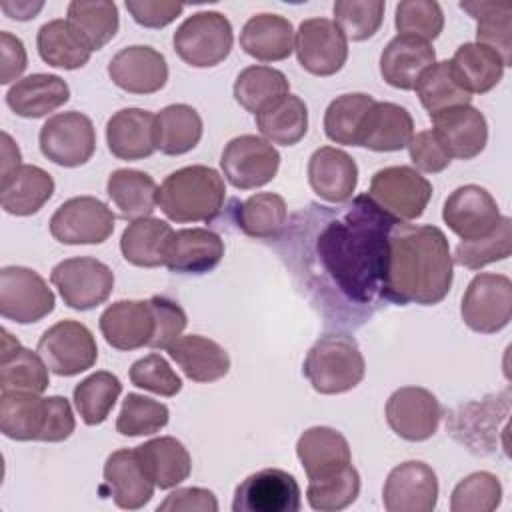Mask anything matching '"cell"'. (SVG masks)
Masks as SVG:
<instances>
[{"mask_svg":"<svg viewBox=\"0 0 512 512\" xmlns=\"http://www.w3.org/2000/svg\"><path fill=\"white\" fill-rule=\"evenodd\" d=\"M310 232L304 234L306 276L314 288L330 290L336 302L350 306L374 304L386 256V240L392 224L366 194L354 198L340 210L310 206L304 214Z\"/></svg>","mask_w":512,"mask_h":512,"instance_id":"1","label":"cell"},{"mask_svg":"<svg viewBox=\"0 0 512 512\" xmlns=\"http://www.w3.org/2000/svg\"><path fill=\"white\" fill-rule=\"evenodd\" d=\"M452 278L450 244L438 226L392 224L386 240L380 298L400 306H434L448 296Z\"/></svg>","mask_w":512,"mask_h":512,"instance_id":"2","label":"cell"},{"mask_svg":"<svg viewBox=\"0 0 512 512\" xmlns=\"http://www.w3.org/2000/svg\"><path fill=\"white\" fill-rule=\"evenodd\" d=\"M74 428V412L64 396L0 392V432L10 440L64 442Z\"/></svg>","mask_w":512,"mask_h":512,"instance_id":"3","label":"cell"},{"mask_svg":"<svg viewBox=\"0 0 512 512\" xmlns=\"http://www.w3.org/2000/svg\"><path fill=\"white\" fill-rule=\"evenodd\" d=\"M226 200L224 178L210 166L192 164L170 172L158 188V206L172 222H210Z\"/></svg>","mask_w":512,"mask_h":512,"instance_id":"4","label":"cell"},{"mask_svg":"<svg viewBox=\"0 0 512 512\" xmlns=\"http://www.w3.org/2000/svg\"><path fill=\"white\" fill-rule=\"evenodd\" d=\"M302 374L318 394H344L362 382L366 362L352 336L326 334L308 350Z\"/></svg>","mask_w":512,"mask_h":512,"instance_id":"5","label":"cell"},{"mask_svg":"<svg viewBox=\"0 0 512 512\" xmlns=\"http://www.w3.org/2000/svg\"><path fill=\"white\" fill-rule=\"evenodd\" d=\"M174 52L188 66L212 68L224 62L234 44L230 20L214 10L188 16L174 32Z\"/></svg>","mask_w":512,"mask_h":512,"instance_id":"6","label":"cell"},{"mask_svg":"<svg viewBox=\"0 0 512 512\" xmlns=\"http://www.w3.org/2000/svg\"><path fill=\"white\" fill-rule=\"evenodd\" d=\"M396 222L420 218L432 198V184L412 166H386L374 172L366 194Z\"/></svg>","mask_w":512,"mask_h":512,"instance_id":"7","label":"cell"},{"mask_svg":"<svg viewBox=\"0 0 512 512\" xmlns=\"http://www.w3.org/2000/svg\"><path fill=\"white\" fill-rule=\"evenodd\" d=\"M50 282L66 306L84 312L110 298L114 272L96 258L76 256L58 262L50 272Z\"/></svg>","mask_w":512,"mask_h":512,"instance_id":"8","label":"cell"},{"mask_svg":"<svg viewBox=\"0 0 512 512\" xmlns=\"http://www.w3.org/2000/svg\"><path fill=\"white\" fill-rule=\"evenodd\" d=\"M464 324L480 334H496L512 318V280L504 274H476L460 302Z\"/></svg>","mask_w":512,"mask_h":512,"instance_id":"9","label":"cell"},{"mask_svg":"<svg viewBox=\"0 0 512 512\" xmlns=\"http://www.w3.org/2000/svg\"><path fill=\"white\" fill-rule=\"evenodd\" d=\"M510 414V392L490 394L482 400L462 404L448 416L446 428L454 440L474 454H492L498 444V426Z\"/></svg>","mask_w":512,"mask_h":512,"instance_id":"10","label":"cell"},{"mask_svg":"<svg viewBox=\"0 0 512 512\" xmlns=\"http://www.w3.org/2000/svg\"><path fill=\"white\" fill-rule=\"evenodd\" d=\"M36 350L56 376H76L90 370L98 360L94 334L76 320H60L46 328Z\"/></svg>","mask_w":512,"mask_h":512,"instance_id":"11","label":"cell"},{"mask_svg":"<svg viewBox=\"0 0 512 512\" xmlns=\"http://www.w3.org/2000/svg\"><path fill=\"white\" fill-rule=\"evenodd\" d=\"M114 212L94 196H74L62 202L48 226L54 240L68 246L102 244L114 232Z\"/></svg>","mask_w":512,"mask_h":512,"instance_id":"12","label":"cell"},{"mask_svg":"<svg viewBox=\"0 0 512 512\" xmlns=\"http://www.w3.org/2000/svg\"><path fill=\"white\" fill-rule=\"evenodd\" d=\"M38 144L50 162L64 168L82 166L96 150L94 124L82 112H58L42 124Z\"/></svg>","mask_w":512,"mask_h":512,"instance_id":"13","label":"cell"},{"mask_svg":"<svg viewBox=\"0 0 512 512\" xmlns=\"http://www.w3.org/2000/svg\"><path fill=\"white\" fill-rule=\"evenodd\" d=\"M56 298L48 282L32 268L4 266L0 270V314L16 324H32L54 310Z\"/></svg>","mask_w":512,"mask_h":512,"instance_id":"14","label":"cell"},{"mask_svg":"<svg viewBox=\"0 0 512 512\" xmlns=\"http://www.w3.org/2000/svg\"><path fill=\"white\" fill-rule=\"evenodd\" d=\"M220 168L234 188L252 190L268 184L276 176L280 154L268 140L256 134H242L224 146Z\"/></svg>","mask_w":512,"mask_h":512,"instance_id":"15","label":"cell"},{"mask_svg":"<svg viewBox=\"0 0 512 512\" xmlns=\"http://www.w3.org/2000/svg\"><path fill=\"white\" fill-rule=\"evenodd\" d=\"M384 414L396 436L408 442H424L436 434L442 406L428 388L402 386L386 400Z\"/></svg>","mask_w":512,"mask_h":512,"instance_id":"16","label":"cell"},{"mask_svg":"<svg viewBox=\"0 0 512 512\" xmlns=\"http://www.w3.org/2000/svg\"><path fill=\"white\" fill-rule=\"evenodd\" d=\"M294 52L306 72L332 76L348 60V40L334 20L308 18L296 30Z\"/></svg>","mask_w":512,"mask_h":512,"instance_id":"17","label":"cell"},{"mask_svg":"<svg viewBox=\"0 0 512 512\" xmlns=\"http://www.w3.org/2000/svg\"><path fill=\"white\" fill-rule=\"evenodd\" d=\"M302 492L296 478L280 468H264L246 476L234 490V512H298Z\"/></svg>","mask_w":512,"mask_h":512,"instance_id":"18","label":"cell"},{"mask_svg":"<svg viewBox=\"0 0 512 512\" xmlns=\"http://www.w3.org/2000/svg\"><path fill=\"white\" fill-rule=\"evenodd\" d=\"M388 512H432L438 502V478L422 460H406L390 470L382 488Z\"/></svg>","mask_w":512,"mask_h":512,"instance_id":"19","label":"cell"},{"mask_svg":"<svg viewBox=\"0 0 512 512\" xmlns=\"http://www.w3.org/2000/svg\"><path fill=\"white\" fill-rule=\"evenodd\" d=\"M500 216L494 196L478 184L458 186L442 208L446 226L464 242L490 234L498 226Z\"/></svg>","mask_w":512,"mask_h":512,"instance_id":"20","label":"cell"},{"mask_svg":"<svg viewBox=\"0 0 512 512\" xmlns=\"http://www.w3.org/2000/svg\"><path fill=\"white\" fill-rule=\"evenodd\" d=\"M108 346L116 350L150 348L156 332L154 310L148 300H118L110 304L98 320Z\"/></svg>","mask_w":512,"mask_h":512,"instance_id":"21","label":"cell"},{"mask_svg":"<svg viewBox=\"0 0 512 512\" xmlns=\"http://www.w3.org/2000/svg\"><path fill=\"white\" fill-rule=\"evenodd\" d=\"M110 80L130 94H154L168 82V64L152 46H126L108 62Z\"/></svg>","mask_w":512,"mask_h":512,"instance_id":"22","label":"cell"},{"mask_svg":"<svg viewBox=\"0 0 512 512\" xmlns=\"http://www.w3.org/2000/svg\"><path fill=\"white\" fill-rule=\"evenodd\" d=\"M156 484L144 470L136 448L112 452L104 464V484L108 496L122 510H138L150 502Z\"/></svg>","mask_w":512,"mask_h":512,"instance_id":"23","label":"cell"},{"mask_svg":"<svg viewBox=\"0 0 512 512\" xmlns=\"http://www.w3.org/2000/svg\"><path fill=\"white\" fill-rule=\"evenodd\" d=\"M430 120L450 158L472 160L488 144V122L472 104L438 112Z\"/></svg>","mask_w":512,"mask_h":512,"instance_id":"24","label":"cell"},{"mask_svg":"<svg viewBox=\"0 0 512 512\" xmlns=\"http://www.w3.org/2000/svg\"><path fill=\"white\" fill-rule=\"evenodd\" d=\"M308 182L316 196L332 204H344L358 186L354 158L334 146H322L308 160Z\"/></svg>","mask_w":512,"mask_h":512,"instance_id":"25","label":"cell"},{"mask_svg":"<svg viewBox=\"0 0 512 512\" xmlns=\"http://www.w3.org/2000/svg\"><path fill=\"white\" fill-rule=\"evenodd\" d=\"M224 258V240L208 228H182L170 238L166 268L174 274H206Z\"/></svg>","mask_w":512,"mask_h":512,"instance_id":"26","label":"cell"},{"mask_svg":"<svg viewBox=\"0 0 512 512\" xmlns=\"http://www.w3.org/2000/svg\"><path fill=\"white\" fill-rule=\"evenodd\" d=\"M296 456L308 480L332 476L352 464L348 440L342 432L330 426H312L304 430L296 442Z\"/></svg>","mask_w":512,"mask_h":512,"instance_id":"27","label":"cell"},{"mask_svg":"<svg viewBox=\"0 0 512 512\" xmlns=\"http://www.w3.org/2000/svg\"><path fill=\"white\" fill-rule=\"evenodd\" d=\"M436 62L430 42L398 34L380 54V76L398 90H414L418 78Z\"/></svg>","mask_w":512,"mask_h":512,"instance_id":"28","label":"cell"},{"mask_svg":"<svg viewBox=\"0 0 512 512\" xmlns=\"http://www.w3.org/2000/svg\"><path fill=\"white\" fill-rule=\"evenodd\" d=\"M0 392H34L42 394L48 384V366L44 358L24 348L6 328L0 330Z\"/></svg>","mask_w":512,"mask_h":512,"instance_id":"29","label":"cell"},{"mask_svg":"<svg viewBox=\"0 0 512 512\" xmlns=\"http://www.w3.org/2000/svg\"><path fill=\"white\" fill-rule=\"evenodd\" d=\"M154 116L142 108H122L106 122V144L120 160H142L156 152Z\"/></svg>","mask_w":512,"mask_h":512,"instance_id":"30","label":"cell"},{"mask_svg":"<svg viewBox=\"0 0 512 512\" xmlns=\"http://www.w3.org/2000/svg\"><path fill=\"white\" fill-rule=\"evenodd\" d=\"M414 136L410 112L394 102H374L364 116L358 146L374 152H396L408 146Z\"/></svg>","mask_w":512,"mask_h":512,"instance_id":"31","label":"cell"},{"mask_svg":"<svg viewBox=\"0 0 512 512\" xmlns=\"http://www.w3.org/2000/svg\"><path fill=\"white\" fill-rule=\"evenodd\" d=\"M70 100V86L58 74H30L6 92L8 108L22 118H44Z\"/></svg>","mask_w":512,"mask_h":512,"instance_id":"32","label":"cell"},{"mask_svg":"<svg viewBox=\"0 0 512 512\" xmlns=\"http://www.w3.org/2000/svg\"><path fill=\"white\" fill-rule=\"evenodd\" d=\"M54 194V178L40 166L22 164L0 178V206L12 216H32Z\"/></svg>","mask_w":512,"mask_h":512,"instance_id":"33","label":"cell"},{"mask_svg":"<svg viewBox=\"0 0 512 512\" xmlns=\"http://www.w3.org/2000/svg\"><path fill=\"white\" fill-rule=\"evenodd\" d=\"M294 26L280 14H254L246 20L240 32V48L260 60L278 62L286 60L294 52Z\"/></svg>","mask_w":512,"mask_h":512,"instance_id":"34","label":"cell"},{"mask_svg":"<svg viewBox=\"0 0 512 512\" xmlns=\"http://www.w3.org/2000/svg\"><path fill=\"white\" fill-rule=\"evenodd\" d=\"M166 350L192 382H216L230 370L228 352L216 340L200 334L180 336Z\"/></svg>","mask_w":512,"mask_h":512,"instance_id":"35","label":"cell"},{"mask_svg":"<svg viewBox=\"0 0 512 512\" xmlns=\"http://www.w3.org/2000/svg\"><path fill=\"white\" fill-rule=\"evenodd\" d=\"M174 230L168 222L146 216L132 220L120 238V250L126 262L140 268H158L166 264V250Z\"/></svg>","mask_w":512,"mask_h":512,"instance_id":"36","label":"cell"},{"mask_svg":"<svg viewBox=\"0 0 512 512\" xmlns=\"http://www.w3.org/2000/svg\"><path fill=\"white\" fill-rule=\"evenodd\" d=\"M136 452L150 480L160 490L176 488L192 472V458L186 446L174 436L152 438L136 446Z\"/></svg>","mask_w":512,"mask_h":512,"instance_id":"37","label":"cell"},{"mask_svg":"<svg viewBox=\"0 0 512 512\" xmlns=\"http://www.w3.org/2000/svg\"><path fill=\"white\" fill-rule=\"evenodd\" d=\"M450 68L456 82L468 94H484L502 80L506 66L492 48L478 42H464L456 48Z\"/></svg>","mask_w":512,"mask_h":512,"instance_id":"38","label":"cell"},{"mask_svg":"<svg viewBox=\"0 0 512 512\" xmlns=\"http://www.w3.org/2000/svg\"><path fill=\"white\" fill-rule=\"evenodd\" d=\"M476 20V42L492 48L504 62L512 64V2L470 0L458 4Z\"/></svg>","mask_w":512,"mask_h":512,"instance_id":"39","label":"cell"},{"mask_svg":"<svg viewBox=\"0 0 512 512\" xmlns=\"http://www.w3.org/2000/svg\"><path fill=\"white\" fill-rule=\"evenodd\" d=\"M256 128L270 144L294 146L308 132V106L288 92L256 114Z\"/></svg>","mask_w":512,"mask_h":512,"instance_id":"40","label":"cell"},{"mask_svg":"<svg viewBox=\"0 0 512 512\" xmlns=\"http://www.w3.org/2000/svg\"><path fill=\"white\" fill-rule=\"evenodd\" d=\"M106 194L126 220L146 218L154 212L158 186L154 178L142 170L118 168L108 176Z\"/></svg>","mask_w":512,"mask_h":512,"instance_id":"41","label":"cell"},{"mask_svg":"<svg viewBox=\"0 0 512 512\" xmlns=\"http://www.w3.org/2000/svg\"><path fill=\"white\" fill-rule=\"evenodd\" d=\"M202 132V118L188 104H170L154 116L156 150L166 156H180L194 150Z\"/></svg>","mask_w":512,"mask_h":512,"instance_id":"42","label":"cell"},{"mask_svg":"<svg viewBox=\"0 0 512 512\" xmlns=\"http://www.w3.org/2000/svg\"><path fill=\"white\" fill-rule=\"evenodd\" d=\"M36 48L46 64L64 70L82 68L84 64H88L92 54L84 38L64 18H56L40 26L36 36Z\"/></svg>","mask_w":512,"mask_h":512,"instance_id":"43","label":"cell"},{"mask_svg":"<svg viewBox=\"0 0 512 512\" xmlns=\"http://www.w3.org/2000/svg\"><path fill=\"white\" fill-rule=\"evenodd\" d=\"M286 220V200L274 192L252 194L236 208V224L250 238H278V234L286 226Z\"/></svg>","mask_w":512,"mask_h":512,"instance_id":"44","label":"cell"},{"mask_svg":"<svg viewBox=\"0 0 512 512\" xmlns=\"http://www.w3.org/2000/svg\"><path fill=\"white\" fill-rule=\"evenodd\" d=\"M234 100L254 116L266 108L270 102L276 98L284 96L290 92V82L284 76V72L272 68V66H262L254 64L244 68L232 86Z\"/></svg>","mask_w":512,"mask_h":512,"instance_id":"45","label":"cell"},{"mask_svg":"<svg viewBox=\"0 0 512 512\" xmlns=\"http://www.w3.org/2000/svg\"><path fill=\"white\" fill-rule=\"evenodd\" d=\"M66 20L84 38L92 52L104 48L120 28L118 6L108 0H74L68 4Z\"/></svg>","mask_w":512,"mask_h":512,"instance_id":"46","label":"cell"},{"mask_svg":"<svg viewBox=\"0 0 512 512\" xmlns=\"http://www.w3.org/2000/svg\"><path fill=\"white\" fill-rule=\"evenodd\" d=\"M414 90L428 116H434L456 106H468L472 102V94H468L456 82L450 68V60L434 62L428 70H424Z\"/></svg>","mask_w":512,"mask_h":512,"instance_id":"47","label":"cell"},{"mask_svg":"<svg viewBox=\"0 0 512 512\" xmlns=\"http://www.w3.org/2000/svg\"><path fill=\"white\" fill-rule=\"evenodd\" d=\"M120 394L118 376L98 370L74 386V406L86 426H98L110 416Z\"/></svg>","mask_w":512,"mask_h":512,"instance_id":"48","label":"cell"},{"mask_svg":"<svg viewBox=\"0 0 512 512\" xmlns=\"http://www.w3.org/2000/svg\"><path fill=\"white\" fill-rule=\"evenodd\" d=\"M376 100L364 92H350L334 98L324 114L328 140L344 146H358V134L366 112Z\"/></svg>","mask_w":512,"mask_h":512,"instance_id":"49","label":"cell"},{"mask_svg":"<svg viewBox=\"0 0 512 512\" xmlns=\"http://www.w3.org/2000/svg\"><path fill=\"white\" fill-rule=\"evenodd\" d=\"M512 254V220L508 216H500L498 226L476 240H460L452 262L460 264L468 270H480L492 262L506 260Z\"/></svg>","mask_w":512,"mask_h":512,"instance_id":"50","label":"cell"},{"mask_svg":"<svg viewBox=\"0 0 512 512\" xmlns=\"http://www.w3.org/2000/svg\"><path fill=\"white\" fill-rule=\"evenodd\" d=\"M360 494V474L348 464L340 472L310 480L306 488V500L312 510L318 512H338L348 508Z\"/></svg>","mask_w":512,"mask_h":512,"instance_id":"51","label":"cell"},{"mask_svg":"<svg viewBox=\"0 0 512 512\" xmlns=\"http://www.w3.org/2000/svg\"><path fill=\"white\" fill-rule=\"evenodd\" d=\"M170 420L166 404L148 396L130 392L116 418V432L122 436H150L160 432Z\"/></svg>","mask_w":512,"mask_h":512,"instance_id":"52","label":"cell"},{"mask_svg":"<svg viewBox=\"0 0 512 512\" xmlns=\"http://www.w3.org/2000/svg\"><path fill=\"white\" fill-rule=\"evenodd\" d=\"M502 502V484L492 472H472L462 478L450 496L452 512H492Z\"/></svg>","mask_w":512,"mask_h":512,"instance_id":"53","label":"cell"},{"mask_svg":"<svg viewBox=\"0 0 512 512\" xmlns=\"http://www.w3.org/2000/svg\"><path fill=\"white\" fill-rule=\"evenodd\" d=\"M384 8L382 0H338L334 4V22L346 40L362 42L380 30Z\"/></svg>","mask_w":512,"mask_h":512,"instance_id":"54","label":"cell"},{"mask_svg":"<svg viewBox=\"0 0 512 512\" xmlns=\"http://www.w3.org/2000/svg\"><path fill=\"white\" fill-rule=\"evenodd\" d=\"M394 24L398 34L432 42L444 28V12L434 0H404L396 6Z\"/></svg>","mask_w":512,"mask_h":512,"instance_id":"55","label":"cell"},{"mask_svg":"<svg viewBox=\"0 0 512 512\" xmlns=\"http://www.w3.org/2000/svg\"><path fill=\"white\" fill-rule=\"evenodd\" d=\"M130 382L136 388L158 396H176L182 390V378L174 372L162 354H148L130 366Z\"/></svg>","mask_w":512,"mask_h":512,"instance_id":"56","label":"cell"},{"mask_svg":"<svg viewBox=\"0 0 512 512\" xmlns=\"http://www.w3.org/2000/svg\"><path fill=\"white\" fill-rule=\"evenodd\" d=\"M150 304L156 318V332L150 342V348L166 350L174 340H178L188 324L186 312L180 304L166 296H150Z\"/></svg>","mask_w":512,"mask_h":512,"instance_id":"57","label":"cell"},{"mask_svg":"<svg viewBox=\"0 0 512 512\" xmlns=\"http://www.w3.org/2000/svg\"><path fill=\"white\" fill-rule=\"evenodd\" d=\"M406 148L410 152L412 164L420 172L436 174V172H442L444 168H448L452 162L450 154L446 152L444 144L440 142V138L434 134L432 128L416 132Z\"/></svg>","mask_w":512,"mask_h":512,"instance_id":"58","label":"cell"},{"mask_svg":"<svg viewBox=\"0 0 512 512\" xmlns=\"http://www.w3.org/2000/svg\"><path fill=\"white\" fill-rule=\"evenodd\" d=\"M126 10L144 28H164L182 14L184 4L168 0H126Z\"/></svg>","mask_w":512,"mask_h":512,"instance_id":"59","label":"cell"},{"mask_svg":"<svg viewBox=\"0 0 512 512\" xmlns=\"http://www.w3.org/2000/svg\"><path fill=\"white\" fill-rule=\"evenodd\" d=\"M218 500L214 492L208 488H176L172 490L162 504H158V512H216Z\"/></svg>","mask_w":512,"mask_h":512,"instance_id":"60","label":"cell"},{"mask_svg":"<svg viewBox=\"0 0 512 512\" xmlns=\"http://www.w3.org/2000/svg\"><path fill=\"white\" fill-rule=\"evenodd\" d=\"M28 66V56L24 42L2 30L0 32V84H10L12 80H20L22 72Z\"/></svg>","mask_w":512,"mask_h":512,"instance_id":"61","label":"cell"},{"mask_svg":"<svg viewBox=\"0 0 512 512\" xmlns=\"http://www.w3.org/2000/svg\"><path fill=\"white\" fill-rule=\"evenodd\" d=\"M44 8V2H30V0H6V2H0V10L12 18V20H32L36 18V14Z\"/></svg>","mask_w":512,"mask_h":512,"instance_id":"62","label":"cell"},{"mask_svg":"<svg viewBox=\"0 0 512 512\" xmlns=\"http://www.w3.org/2000/svg\"><path fill=\"white\" fill-rule=\"evenodd\" d=\"M22 156L16 142L10 138L8 132H2V162H0V178L22 166Z\"/></svg>","mask_w":512,"mask_h":512,"instance_id":"63","label":"cell"}]
</instances>
